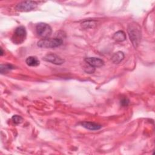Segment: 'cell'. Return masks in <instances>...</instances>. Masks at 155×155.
<instances>
[{"mask_svg":"<svg viewBox=\"0 0 155 155\" xmlns=\"http://www.w3.org/2000/svg\"><path fill=\"white\" fill-rule=\"evenodd\" d=\"M88 65V64H87ZM88 65V67L85 70V71L86 72H87V73H93L94 71V68H94V67H91V66H90V65Z\"/></svg>","mask_w":155,"mask_h":155,"instance_id":"2e32d148","label":"cell"},{"mask_svg":"<svg viewBox=\"0 0 155 155\" xmlns=\"http://www.w3.org/2000/svg\"><path fill=\"white\" fill-rule=\"evenodd\" d=\"M113 38L117 42H122L126 39V35L123 31H118L114 34Z\"/></svg>","mask_w":155,"mask_h":155,"instance_id":"8fae6325","label":"cell"},{"mask_svg":"<svg viewBox=\"0 0 155 155\" xmlns=\"http://www.w3.org/2000/svg\"><path fill=\"white\" fill-rule=\"evenodd\" d=\"M85 61L88 65L94 68L102 67L104 64V62L103 60L97 58H94V57L86 58L85 59Z\"/></svg>","mask_w":155,"mask_h":155,"instance_id":"52a82bcc","label":"cell"},{"mask_svg":"<svg viewBox=\"0 0 155 155\" xmlns=\"http://www.w3.org/2000/svg\"><path fill=\"white\" fill-rule=\"evenodd\" d=\"M36 7L37 3L35 1H26L18 3L16 6V8L21 12H29L35 9Z\"/></svg>","mask_w":155,"mask_h":155,"instance_id":"5b68a950","label":"cell"},{"mask_svg":"<svg viewBox=\"0 0 155 155\" xmlns=\"http://www.w3.org/2000/svg\"><path fill=\"white\" fill-rule=\"evenodd\" d=\"M25 63L30 67H36L39 65V61L35 56H29L25 59Z\"/></svg>","mask_w":155,"mask_h":155,"instance_id":"30bf717a","label":"cell"},{"mask_svg":"<svg viewBox=\"0 0 155 155\" xmlns=\"http://www.w3.org/2000/svg\"><path fill=\"white\" fill-rule=\"evenodd\" d=\"M13 68V67L12 65L10 64H5V65H1L0 67V71L1 73H7L9 70H12Z\"/></svg>","mask_w":155,"mask_h":155,"instance_id":"4fadbf2b","label":"cell"},{"mask_svg":"<svg viewBox=\"0 0 155 155\" xmlns=\"http://www.w3.org/2000/svg\"><path fill=\"white\" fill-rule=\"evenodd\" d=\"M12 119L13 120V122L15 124H21L22 122V117L18 115H14L12 116Z\"/></svg>","mask_w":155,"mask_h":155,"instance_id":"5bb4252c","label":"cell"},{"mask_svg":"<svg viewBox=\"0 0 155 155\" xmlns=\"http://www.w3.org/2000/svg\"><path fill=\"white\" fill-rule=\"evenodd\" d=\"M124 58V54L122 51H117L111 57V61L114 64L120 63Z\"/></svg>","mask_w":155,"mask_h":155,"instance_id":"9c48e42d","label":"cell"},{"mask_svg":"<svg viewBox=\"0 0 155 155\" xmlns=\"http://www.w3.org/2000/svg\"><path fill=\"white\" fill-rule=\"evenodd\" d=\"M127 31L133 47L137 48L142 38V32L140 25L136 22H131L128 25Z\"/></svg>","mask_w":155,"mask_h":155,"instance_id":"6da1fadb","label":"cell"},{"mask_svg":"<svg viewBox=\"0 0 155 155\" xmlns=\"http://www.w3.org/2000/svg\"><path fill=\"white\" fill-rule=\"evenodd\" d=\"M3 54V51H2V49L1 48V56H2Z\"/></svg>","mask_w":155,"mask_h":155,"instance_id":"e0dca14e","label":"cell"},{"mask_svg":"<svg viewBox=\"0 0 155 155\" xmlns=\"http://www.w3.org/2000/svg\"><path fill=\"white\" fill-rule=\"evenodd\" d=\"M63 41L61 38H45L39 40L37 44L41 48H55L61 45Z\"/></svg>","mask_w":155,"mask_h":155,"instance_id":"7a4b0ae2","label":"cell"},{"mask_svg":"<svg viewBox=\"0 0 155 155\" xmlns=\"http://www.w3.org/2000/svg\"><path fill=\"white\" fill-rule=\"evenodd\" d=\"M96 25L95 22L93 21H84L82 23V27L84 28H93Z\"/></svg>","mask_w":155,"mask_h":155,"instance_id":"7c38bea8","label":"cell"},{"mask_svg":"<svg viewBox=\"0 0 155 155\" xmlns=\"http://www.w3.org/2000/svg\"><path fill=\"white\" fill-rule=\"evenodd\" d=\"M81 125L83 127L90 130H97L101 128V125L94 122H91L85 121L82 122Z\"/></svg>","mask_w":155,"mask_h":155,"instance_id":"ba28073f","label":"cell"},{"mask_svg":"<svg viewBox=\"0 0 155 155\" xmlns=\"http://www.w3.org/2000/svg\"><path fill=\"white\" fill-rule=\"evenodd\" d=\"M36 31L39 36L45 39L48 38L51 35L52 30L48 24L44 22H40L36 26Z\"/></svg>","mask_w":155,"mask_h":155,"instance_id":"277c9868","label":"cell"},{"mask_svg":"<svg viewBox=\"0 0 155 155\" xmlns=\"http://www.w3.org/2000/svg\"><path fill=\"white\" fill-rule=\"evenodd\" d=\"M27 32L25 28L23 26L17 27L12 37V41L14 44H19L22 43L26 38Z\"/></svg>","mask_w":155,"mask_h":155,"instance_id":"3957f363","label":"cell"},{"mask_svg":"<svg viewBox=\"0 0 155 155\" xmlns=\"http://www.w3.org/2000/svg\"><path fill=\"white\" fill-rule=\"evenodd\" d=\"M43 59L45 61L51 62L56 65H61L65 62V60L63 58L54 53H49L45 55Z\"/></svg>","mask_w":155,"mask_h":155,"instance_id":"8992f818","label":"cell"},{"mask_svg":"<svg viewBox=\"0 0 155 155\" xmlns=\"http://www.w3.org/2000/svg\"><path fill=\"white\" fill-rule=\"evenodd\" d=\"M130 101L127 98H123L121 101H120V105H122V106H127L129 104Z\"/></svg>","mask_w":155,"mask_h":155,"instance_id":"9a60e30c","label":"cell"}]
</instances>
